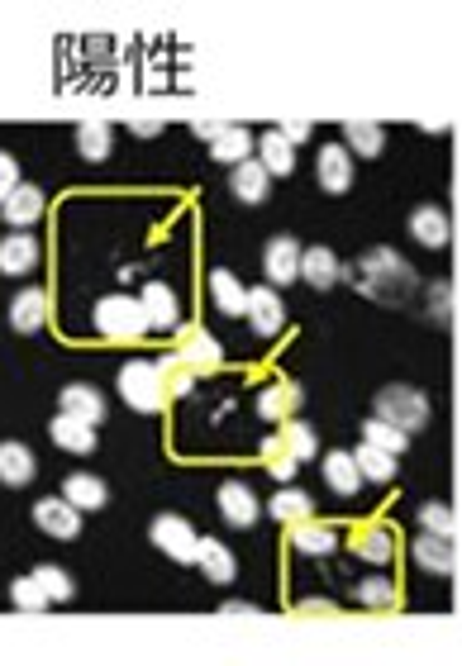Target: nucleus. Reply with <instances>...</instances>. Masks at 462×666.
<instances>
[{
	"label": "nucleus",
	"mask_w": 462,
	"mask_h": 666,
	"mask_svg": "<svg viewBox=\"0 0 462 666\" xmlns=\"http://www.w3.org/2000/svg\"><path fill=\"white\" fill-rule=\"evenodd\" d=\"M96 333L105 343H139L148 333V319H143L139 300L134 295H105L96 305Z\"/></svg>",
	"instance_id": "1"
},
{
	"label": "nucleus",
	"mask_w": 462,
	"mask_h": 666,
	"mask_svg": "<svg viewBox=\"0 0 462 666\" xmlns=\"http://www.w3.org/2000/svg\"><path fill=\"white\" fill-rule=\"evenodd\" d=\"M120 395H124V405H129V410L158 414L162 405H167L158 362H124V367H120Z\"/></svg>",
	"instance_id": "2"
},
{
	"label": "nucleus",
	"mask_w": 462,
	"mask_h": 666,
	"mask_svg": "<svg viewBox=\"0 0 462 666\" xmlns=\"http://www.w3.org/2000/svg\"><path fill=\"white\" fill-rule=\"evenodd\" d=\"M377 419H386V424H396V429L415 433L429 424V400H424L415 386H386V391H377Z\"/></svg>",
	"instance_id": "3"
},
{
	"label": "nucleus",
	"mask_w": 462,
	"mask_h": 666,
	"mask_svg": "<svg viewBox=\"0 0 462 666\" xmlns=\"http://www.w3.org/2000/svg\"><path fill=\"white\" fill-rule=\"evenodd\" d=\"M153 548H162L172 562H196V548H201V533L191 529L181 514H158L153 519Z\"/></svg>",
	"instance_id": "4"
},
{
	"label": "nucleus",
	"mask_w": 462,
	"mask_h": 666,
	"mask_svg": "<svg viewBox=\"0 0 462 666\" xmlns=\"http://www.w3.org/2000/svg\"><path fill=\"white\" fill-rule=\"evenodd\" d=\"M348 552H353L358 562L386 567V562L396 557V538H391V529H382V524H358V529L348 533Z\"/></svg>",
	"instance_id": "5"
},
{
	"label": "nucleus",
	"mask_w": 462,
	"mask_h": 666,
	"mask_svg": "<svg viewBox=\"0 0 462 666\" xmlns=\"http://www.w3.org/2000/svg\"><path fill=\"white\" fill-rule=\"evenodd\" d=\"M177 357L191 367V372H220V343L205 329H181L177 333Z\"/></svg>",
	"instance_id": "6"
},
{
	"label": "nucleus",
	"mask_w": 462,
	"mask_h": 666,
	"mask_svg": "<svg viewBox=\"0 0 462 666\" xmlns=\"http://www.w3.org/2000/svg\"><path fill=\"white\" fill-rule=\"evenodd\" d=\"M262 272L272 286H291L301 276V243L296 238H272L267 253H262Z\"/></svg>",
	"instance_id": "7"
},
{
	"label": "nucleus",
	"mask_w": 462,
	"mask_h": 666,
	"mask_svg": "<svg viewBox=\"0 0 462 666\" xmlns=\"http://www.w3.org/2000/svg\"><path fill=\"white\" fill-rule=\"evenodd\" d=\"M139 310H143V319H148V329H153V333L177 329V319H181L177 295H172V286H162V281H148V286H143Z\"/></svg>",
	"instance_id": "8"
},
{
	"label": "nucleus",
	"mask_w": 462,
	"mask_h": 666,
	"mask_svg": "<svg viewBox=\"0 0 462 666\" xmlns=\"http://www.w3.org/2000/svg\"><path fill=\"white\" fill-rule=\"evenodd\" d=\"M362 281H367V291L372 295H386V281H401L405 291H410L415 276H410V267H405L391 248H382V253H367V262H362Z\"/></svg>",
	"instance_id": "9"
},
{
	"label": "nucleus",
	"mask_w": 462,
	"mask_h": 666,
	"mask_svg": "<svg viewBox=\"0 0 462 666\" xmlns=\"http://www.w3.org/2000/svg\"><path fill=\"white\" fill-rule=\"evenodd\" d=\"M248 324H253V333H262V338H272V333H282L286 324V305L277 291H267V286H258V291H248Z\"/></svg>",
	"instance_id": "10"
},
{
	"label": "nucleus",
	"mask_w": 462,
	"mask_h": 666,
	"mask_svg": "<svg viewBox=\"0 0 462 666\" xmlns=\"http://www.w3.org/2000/svg\"><path fill=\"white\" fill-rule=\"evenodd\" d=\"M215 500H220V514L229 519V524H234V529H253V524H258V510H262V505H258V495L243 486V481H224Z\"/></svg>",
	"instance_id": "11"
},
{
	"label": "nucleus",
	"mask_w": 462,
	"mask_h": 666,
	"mask_svg": "<svg viewBox=\"0 0 462 666\" xmlns=\"http://www.w3.org/2000/svg\"><path fill=\"white\" fill-rule=\"evenodd\" d=\"M315 172H320V186L329 191V196H343V191L353 186V157H348L343 143H324Z\"/></svg>",
	"instance_id": "12"
},
{
	"label": "nucleus",
	"mask_w": 462,
	"mask_h": 666,
	"mask_svg": "<svg viewBox=\"0 0 462 666\" xmlns=\"http://www.w3.org/2000/svg\"><path fill=\"white\" fill-rule=\"evenodd\" d=\"M48 324V291L43 286H29L10 300V329L15 333H39Z\"/></svg>",
	"instance_id": "13"
},
{
	"label": "nucleus",
	"mask_w": 462,
	"mask_h": 666,
	"mask_svg": "<svg viewBox=\"0 0 462 666\" xmlns=\"http://www.w3.org/2000/svg\"><path fill=\"white\" fill-rule=\"evenodd\" d=\"M34 524H39L48 538H62V543H67V538L81 533V510H72L67 500H39V505H34Z\"/></svg>",
	"instance_id": "14"
},
{
	"label": "nucleus",
	"mask_w": 462,
	"mask_h": 666,
	"mask_svg": "<svg viewBox=\"0 0 462 666\" xmlns=\"http://www.w3.org/2000/svg\"><path fill=\"white\" fill-rule=\"evenodd\" d=\"M43 210H48V200H43L39 186H15L10 196L0 200V215L10 219L15 229H29L34 219H43Z\"/></svg>",
	"instance_id": "15"
},
{
	"label": "nucleus",
	"mask_w": 462,
	"mask_h": 666,
	"mask_svg": "<svg viewBox=\"0 0 462 666\" xmlns=\"http://www.w3.org/2000/svg\"><path fill=\"white\" fill-rule=\"evenodd\" d=\"M253 148H258V167L267 172V177H291V172H296V148H291L277 129L253 138Z\"/></svg>",
	"instance_id": "16"
},
{
	"label": "nucleus",
	"mask_w": 462,
	"mask_h": 666,
	"mask_svg": "<svg viewBox=\"0 0 462 666\" xmlns=\"http://www.w3.org/2000/svg\"><path fill=\"white\" fill-rule=\"evenodd\" d=\"M196 562H201L205 581H215V586H229V581L239 576V562H234V552L224 548L220 538H201V548H196Z\"/></svg>",
	"instance_id": "17"
},
{
	"label": "nucleus",
	"mask_w": 462,
	"mask_h": 666,
	"mask_svg": "<svg viewBox=\"0 0 462 666\" xmlns=\"http://www.w3.org/2000/svg\"><path fill=\"white\" fill-rule=\"evenodd\" d=\"M58 405H62V414H72V419L91 424V429L105 419V395L96 391V386H67V391L58 395Z\"/></svg>",
	"instance_id": "18"
},
{
	"label": "nucleus",
	"mask_w": 462,
	"mask_h": 666,
	"mask_svg": "<svg viewBox=\"0 0 462 666\" xmlns=\"http://www.w3.org/2000/svg\"><path fill=\"white\" fill-rule=\"evenodd\" d=\"M39 267V238L10 234L0 243V276H24Z\"/></svg>",
	"instance_id": "19"
},
{
	"label": "nucleus",
	"mask_w": 462,
	"mask_h": 666,
	"mask_svg": "<svg viewBox=\"0 0 462 666\" xmlns=\"http://www.w3.org/2000/svg\"><path fill=\"white\" fill-rule=\"evenodd\" d=\"M248 153H253V134L243 129V124H220L215 134H210V157L215 162H248Z\"/></svg>",
	"instance_id": "20"
},
{
	"label": "nucleus",
	"mask_w": 462,
	"mask_h": 666,
	"mask_svg": "<svg viewBox=\"0 0 462 666\" xmlns=\"http://www.w3.org/2000/svg\"><path fill=\"white\" fill-rule=\"evenodd\" d=\"M296 410H301V386H296V381H272V386L258 395V414L272 419V424L291 419Z\"/></svg>",
	"instance_id": "21"
},
{
	"label": "nucleus",
	"mask_w": 462,
	"mask_h": 666,
	"mask_svg": "<svg viewBox=\"0 0 462 666\" xmlns=\"http://www.w3.org/2000/svg\"><path fill=\"white\" fill-rule=\"evenodd\" d=\"M348 457H353V467H358L362 486H367V481H372V486H386V481L396 476V452H382V448H372V443H362V448H353Z\"/></svg>",
	"instance_id": "22"
},
{
	"label": "nucleus",
	"mask_w": 462,
	"mask_h": 666,
	"mask_svg": "<svg viewBox=\"0 0 462 666\" xmlns=\"http://www.w3.org/2000/svg\"><path fill=\"white\" fill-rule=\"evenodd\" d=\"M301 276L315 286V291H329V286H339L343 281V267L329 248H305L301 253Z\"/></svg>",
	"instance_id": "23"
},
{
	"label": "nucleus",
	"mask_w": 462,
	"mask_h": 666,
	"mask_svg": "<svg viewBox=\"0 0 462 666\" xmlns=\"http://www.w3.org/2000/svg\"><path fill=\"white\" fill-rule=\"evenodd\" d=\"M210 295H215V310L229 319H239L248 310V286L234 272H210Z\"/></svg>",
	"instance_id": "24"
},
{
	"label": "nucleus",
	"mask_w": 462,
	"mask_h": 666,
	"mask_svg": "<svg viewBox=\"0 0 462 666\" xmlns=\"http://www.w3.org/2000/svg\"><path fill=\"white\" fill-rule=\"evenodd\" d=\"M415 562H420L429 576H448L453 571V538H443V533H424L420 543H415Z\"/></svg>",
	"instance_id": "25"
},
{
	"label": "nucleus",
	"mask_w": 462,
	"mask_h": 666,
	"mask_svg": "<svg viewBox=\"0 0 462 666\" xmlns=\"http://www.w3.org/2000/svg\"><path fill=\"white\" fill-rule=\"evenodd\" d=\"M291 548L305 552V557H329V552L339 548V533L324 529V524L301 519V524H291Z\"/></svg>",
	"instance_id": "26"
},
{
	"label": "nucleus",
	"mask_w": 462,
	"mask_h": 666,
	"mask_svg": "<svg viewBox=\"0 0 462 666\" xmlns=\"http://www.w3.org/2000/svg\"><path fill=\"white\" fill-rule=\"evenodd\" d=\"M53 443H58L62 452L86 457V452H96V429L81 424V419H72V414H58V419H53Z\"/></svg>",
	"instance_id": "27"
},
{
	"label": "nucleus",
	"mask_w": 462,
	"mask_h": 666,
	"mask_svg": "<svg viewBox=\"0 0 462 666\" xmlns=\"http://www.w3.org/2000/svg\"><path fill=\"white\" fill-rule=\"evenodd\" d=\"M62 500H67L72 510H101V505H105V481H101V476L77 471V476H67V481H62Z\"/></svg>",
	"instance_id": "28"
},
{
	"label": "nucleus",
	"mask_w": 462,
	"mask_h": 666,
	"mask_svg": "<svg viewBox=\"0 0 462 666\" xmlns=\"http://www.w3.org/2000/svg\"><path fill=\"white\" fill-rule=\"evenodd\" d=\"M34 481V452L24 443H0V486H29Z\"/></svg>",
	"instance_id": "29"
},
{
	"label": "nucleus",
	"mask_w": 462,
	"mask_h": 666,
	"mask_svg": "<svg viewBox=\"0 0 462 666\" xmlns=\"http://www.w3.org/2000/svg\"><path fill=\"white\" fill-rule=\"evenodd\" d=\"M229 191H234L243 205H262L267 191H272V177L262 172L258 162H239V167H234V181H229Z\"/></svg>",
	"instance_id": "30"
},
{
	"label": "nucleus",
	"mask_w": 462,
	"mask_h": 666,
	"mask_svg": "<svg viewBox=\"0 0 462 666\" xmlns=\"http://www.w3.org/2000/svg\"><path fill=\"white\" fill-rule=\"evenodd\" d=\"M410 234H415V243H424V248H443V243H448V215H443L439 205H424V210L410 215Z\"/></svg>",
	"instance_id": "31"
},
{
	"label": "nucleus",
	"mask_w": 462,
	"mask_h": 666,
	"mask_svg": "<svg viewBox=\"0 0 462 666\" xmlns=\"http://www.w3.org/2000/svg\"><path fill=\"white\" fill-rule=\"evenodd\" d=\"M324 486L334 490V495H358L362 490V476H358V467H353L348 452H329V457H324Z\"/></svg>",
	"instance_id": "32"
},
{
	"label": "nucleus",
	"mask_w": 462,
	"mask_h": 666,
	"mask_svg": "<svg viewBox=\"0 0 462 666\" xmlns=\"http://www.w3.org/2000/svg\"><path fill=\"white\" fill-rule=\"evenodd\" d=\"M110 143H115V134H110L105 119H86V124H77V153L86 157V162L110 157Z\"/></svg>",
	"instance_id": "33"
},
{
	"label": "nucleus",
	"mask_w": 462,
	"mask_h": 666,
	"mask_svg": "<svg viewBox=\"0 0 462 666\" xmlns=\"http://www.w3.org/2000/svg\"><path fill=\"white\" fill-rule=\"evenodd\" d=\"M267 514H272L277 524H301V519L315 514V500H310L305 490H277L272 505H267Z\"/></svg>",
	"instance_id": "34"
},
{
	"label": "nucleus",
	"mask_w": 462,
	"mask_h": 666,
	"mask_svg": "<svg viewBox=\"0 0 462 666\" xmlns=\"http://www.w3.org/2000/svg\"><path fill=\"white\" fill-rule=\"evenodd\" d=\"M277 438L291 448V457H296V462L320 457V438H315V429H310V424H301V419H282V433H277Z\"/></svg>",
	"instance_id": "35"
},
{
	"label": "nucleus",
	"mask_w": 462,
	"mask_h": 666,
	"mask_svg": "<svg viewBox=\"0 0 462 666\" xmlns=\"http://www.w3.org/2000/svg\"><path fill=\"white\" fill-rule=\"evenodd\" d=\"M362 443H372V448H382V452H405V448H410V433L372 414V419L362 424Z\"/></svg>",
	"instance_id": "36"
},
{
	"label": "nucleus",
	"mask_w": 462,
	"mask_h": 666,
	"mask_svg": "<svg viewBox=\"0 0 462 666\" xmlns=\"http://www.w3.org/2000/svg\"><path fill=\"white\" fill-rule=\"evenodd\" d=\"M343 138H348L353 153H362V157H377L386 143L382 124H372V119H348V124H343Z\"/></svg>",
	"instance_id": "37"
},
{
	"label": "nucleus",
	"mask_w": 462,
	"mask_h": 666,
	"mask_svg": "<svg viewBox=\"0 0 462 666\" xmlns=\"http://www.w3.org/2000/svg\"><path fill=\"white\" fill-rule=\"evenodd\" d=\"M158 376H162V391H167V400H177V395H191V381H196V372L181 362L177 353L172 357H158Z\"/></svg>",
	"instance_id": "38"
},
{
	"label": "nucleus",
	"mask_w": 462,
	"mask_h": 666,
	"mask_svg": "<svg viewBox=\"0 0 462 666\" xmlns=\"http://www.w3.org/2000/svg\"><path fill=\"white\" fill-rule=\"evenodd\" d=\"M262 462H267V471H272L277 481H291V476L301 471V462L291 457V448H286L282 438H267V443H262Z\"/></svg>",
	"instance_id": "39"
},
{
	"label": "nucleus",
	"mask_w": 462,
	"mask_h": 666,
	"mask_svg": "<svg viewBox=\"0 0 462 666\" xmlns=\"http://www.w3.org/2000/svg\"><path fill=\"white\" fill-rule=\"evenodd\" d=\"M358 605H367V609L396 605V586H391V576H367V581L358 586Z\"/></svg>",
	"instance_id": "40"
},
{
	"label": "nucleus",
	"mask_w": 462,
	"mask_h": 666,
	"mask_svg": "<svg viewBox=\"0 0 462 666\" xmlns=\"http://www.w3.org/2000/svg\"><path fill=\"white\" fill-rule=\"evenodd\" d=\"M34 581H39V590L53 600V605H58V600H72V576H67L62 567H39L34 571Z\"/></svg>",
	"instance_id": "41"
},
{
	"label": "nucleus",
	"mask_w": 462,
	"mask_h": 666,
	"mask_svg": "<svg viewBox=\"0 0 462 666\" xmlns=\"http://www.w3.org/2000/svg\"><path fill=\"white\" fill-rule=\"evenodd\" d=\"M10 600H15V609H29V614H34V609H48V605H53V600H48V595L39 590V581H34V576H20V581L10 586Z\"/></svg>",
	"instance_id": "42"
},
{
	"label": "nucleus",
	"mask_w": 462,
	"mask_h": 666,
	"mask_svg": "<svg viewBox=\"0 0 462 666\" xmlns=\"http://www.w3.org/2000/svg\"><path fill=\"white\" fill-rule=\"evenodd\" d=\"M420 524H424V533H443V538H453V529H458V519H453L448 505H424Z\"/></svg>",
	"instance_id": "43"
},
{
	"label": "nucleus",
	"mask_w": 462,
	"mask_h": 666,
	"mask_svg": "<svg viewBox=\"0 0 462 666\" xmlns=\"http://www.w3.org/2000/svg\"><path fill=\"white\" fill-rule=\"evenodd\" d=\"M15 186H20V167H15V157L10 153H0V200L10 196Z\"/></svg>",
	"instance_id": "44"
},
{
	"label": "nucleus",
	"mask_w": 462,
	"mask_h": 666,
	"mask_svg": "<svg viewBox=\"0 0 462 666\" xmlns=\"http://www.w3.org/2000/svg\"><path fill=\"white\" fill-rule=\"evenodd\" d=\"M277 134H282L286 143L296 148V143H305V138H310V119H286V124L277 129Z\"/></svg>",
	"instance_id": "45"
},
{
	"label": "nucleus",
	"mask_w": 462,
	"mask_h": 666,
	"mask_svg": "<svg viewBox=\"0 0 462 666\" xmlns=\"http://www.w3.org/2000/svg\"><path fill=\"white\" fill-rule=\"evenodd\" d=\"M134 134H143V138H148V134H162V124H158V119H134Z\"/></svg>",
	"instance_id": "46"
}]
</instances>
